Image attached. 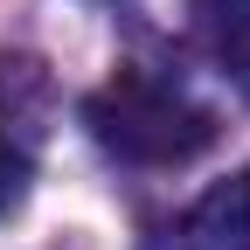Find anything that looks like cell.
I'll list each match as a JSON object with an SVG mask.
<instances>
[{
	"label": "cell",
	"instance_id": "cell-1",
	"mask_svg": "<svg viewBox=\"0 0 250 250\" xmlns=\"http://www.w3.org/2000/svg\"><path fill=\"white\" fill-rule=\"evenodd\" d=\"M83 125L104 153H118L125 167H181L195 153L215 146V111L195 104L181 83L153 70H118L83 98Z\"/></svg>",
	"mask_w": 250,
	"mask_h": 250
},
{
	"label": "cell",
	"instance_id": "cell-2",
	"mask_svg": "<svg viewBox=\"0 0 250 250\" xmlns=\"http://www.w3.org/2000/svg\"><path fill=\"white\" fill-rule=\"evenodd\" d=\"M181 250H250V167L181 215Z\"/></svg>",
	"mask_w": 250,
	"mask_h": 250
},
{
	"label": "cell",
	"instance_id": "cell-3",
	"mask_svg": "<svg viewBox=\"0 0 250 250\" xmlns=\"http://www.w3.org/2000/svg\"><path fill=\"white\" fill-rule=\"evenodd\" d=\"M188 14H195V35L215 56V70L250 98V0H188Z\"/></svg>",
	"mask_w": 250,
	"mask_h": 250
},
{
	"label": "cell",
	"instance_id": "cell-4",
	"mask_svg": "<svg viewBox=\"0 0 250 250\" xmlns=\"http://www.w3.org/2000/svg\"><path fill=\"white\" fill-rule=\"evenodd\" d=\"M21 195H28V153L0 139V215L21 208Z\"/></svg>",
	"mask_w": 250,
	"mask_h": 250
}]
</instances>
